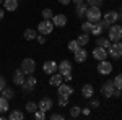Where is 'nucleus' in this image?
<instances>
[{
	"instance_id": "48",
	"label": "nucleus",
	"mask_w": 122,
	"mask_h": 120,
	"mask_svg": "<svg viewBox=\"0 0 122 120\" xmlns=\"http://www.w3.org/2000/svg\"><path fill=\"white\" fill-rule=\"evenodd\" d=\"M2 3H3V0H0V5H2Z\"/></svg>"
},
{
	"instance_id": "17",
	"label": "nucleus",
	"mask_w": 122,
	"mask_h": 120,
	"mask_svg": "<svg viewBox=\"0 0 122 120\" xmlns=\"http://www.w3.org/2000/svg\"><path fill=\"white\" fill-rule=\"evenodd\" d=\"M38 107L41 109V110H44V112L52 110V99H51V97H42V99L39 101Z\"/></svg>"
},
{
	"instance_id": "21",
	"label": "nucleus",
	"mask_w": 122,
	"mask_h": 120,
	"mask_svg": "<svg viewBox=\"0 0 122 120\" xmlns=\"http://www.w3.org/2000/svg\"><path fill=\"white\" fill-rule=\"evenodd\" d=\"M60 83H64V78H62V75H60V73H57V72H56V73L51 75V78H49V84H51V86H56V88H57Z\"/></svg>"
},
{
	"instance_id": "44",
	"label": "nucleus",
	"mask_w": 122,
	"mask_h": 120,
	"mask_svg": "<svg viewBox=\"0 0 122 120\" xmlns=\"http://www.w3.org/2000/svg\"><path fill=\"white\" fill-rule=\"evenodd\" d=\"M70 2H72V0H59V3H60V5H68Z\"/></svg>"
},
{
	"instance_id": "2",
	"label": "nucleus",
	"mask_w": 122,
	"mask_h": 120,
	"mask_svg": "<svg viewBox=\"0 0 122 120\" xmlns=\"http://www.w3.org/2000/svg\"><path fill=\"white\" fill-rule=\"evenodd\" d=\"M119 21V13L116 11V10H111V11H107V13H104V18L101 19V23L104 24V28L107 29L111 24H116Z\"/></svg>"
},
{
	"instance_id": "34",
	"label": "nucleus",
	"mask_w": 122,
	"mask_h": 120,
	"mask_svg": "<svg viewBox=\"0 0 122 120\" xmlns=\"http://www.w3.org/2000/svg\"><path fill=\"white\" fill-rule=\"evenodd\" d=\"M41 15H42V18H44V19H52V16H54V13H52V10H51V8H44Z\"/></svg>"
},
{
	"instance_id": "38",
	"label": "nucleus",
	"mask_w": 122,
	"mask_h": 120,
	"mask_svg": "<svg viewBox=\"0 0 122 120\" xmlns=\"http://www.w3.org/2000/svg\"><path fill=\"white\" fill-rule=\"evenodd\" d=\"M90 107L98 109V107H99V101H98V99H94V97H90Z\"/></svg>"
},
{
	"instance_id": "6",
	"label": "nucleus",
	"mask_w": 122,
	"mask_h": 120,
	"mask_svg": "<svg viewBox=\"0 0 122 120\" xmlns=\"http://www.w3.org/2000/svg\"><path fill=\"white\" fill-rule=\"evenodd\" d=\"M20 68L25 72V75H33L34 72H36V62H34L33 58L26 57V58L21 62V67H20Z\"/></svg>"
},
{
	"instance_id": "1",
	"label": "nucleus",
	"mask_w": 122,
	"mask_h": 120,
	"mask_svg": "<svg viewBox=\"0 0 122 120\" xmlns=\"http://www.w3.org/2000/svg\"><path fill=\"white\" fill-rule=\"evenodd\" d=\"M109 31H107V39L111 42H117V41H122V26L121 24H111L109 26Z\"/></svg>"
},
{
	"instance_id": "41",
	"label": "nucleus",
	"mask_w": 122,
	"mask_h": 120,
	"mask_svg": "<svg viewBox=\"0 0 122 120\" xmlns=\"http://www.w3.org/2000/svg\"><path fill=\"white\" fill-rule=\"evenodd\" d=\"M81 114H83V115H86V117H88V115H90V114H91V107H83V109H81Z\"/></svg>"
},
{
	"instance_id": "45",
	"label": "nucleus",
	"mask_w": 122,
	"mask_h": 120,
	"mask_svg": "<svg viewBox=\"0 0 122 120\" xmlns=\"http://www.w3.org/2000/svg\"><path fill=\"white\" fill-rule=\"evenodd\" d=\"M117 13H119V21H122V5H121V8H119Z\"/></svg>"
},
{
	"instance_id": "32",
	"label": "nucleus",
	"mask_w": 122,
	"mask_h": 120,
	"mask_svg": "<svg viewBox=\"0 0 122 120\" xmlns=\"http://www.w3.org/2000/svg\"><path fill=\"white\" fill-rule=\"evenodd\" d=\"M80 44H78V41H76V39H73V41H70V42H68V50H70V52H75V50H78V49H80Z\"/></svg>"
},
{
	"instance_id": "47",
	"label": "nucleus",
	"mask_w": 122,
	"mask_h": 120,
	"mask_svg": "<svg viewBox=\"0 0 122 120\" xmlns=\"http://www.w3.org/2000/svg\"><path fill=\"white\" fill-rule=\"evenodd\" d=\"M72 2H73V3H75V5H78V3H81V2H83V0H72Z\"/></svg>"
},
{
	"instance_id": "4",
	"label": "nucleus",
	"mask_w": 122,
	"mask_h": 120,
	"mask_svg": "<svg viewBox=\"0 0 122 120\" xmlns=\"http://www.w3.org/2000/svg\"><path fill=\"white\" fill-rule=\"evenodd\" d=\"M107 55L112 57V58H121L122 57V41H117V42H111V46L107 49Z\"/></svg>"
},
{
	"instance_id": "33",
	"label": "nucleus",
	"mask_w": 122,
	"mask_h": 120,
	"mask_svg": "<svg viewBox=\"0 0 122 120\" xmlns=\"http://www.w3.org/2000/svg\"><path fill=\"white\" fill-rule=\"evenodd\" d=\"M57 104H59L60 107H67V106H68V96H59Z\"/></svg>"
},
{
	"instance_id": "27",
	"label": "nucleus",
	"mask_w": 122,
	"mask_h": 120,
	"mask_svg": "<svg viewBox=\"0 0 122 120\" xmlns=\"http://www.w3.org/2000/svg\"><path fill=\"white\" fill-rule=\"evenodd\" d=\"M76 41H78V44H80L81 47H85L86 44H90V34H86V33H81V34L78 36V39H76Z\"/></svg>"
},
{
	"instance_id": "5",
	"label": "nucleus",
	"mask_w": 122,
	"mask_h": 120,
	"mask_svg": "<svg viewBox=\"0 0 122 120\" xmlns=\"http://www.w3.org/2000/svg\"><path fill=\"white\" fill-rule=\"evenodd\" d=\"M54 23H52V19H42L41 23L38 24V31L39 34H44V36H47V34H51L52 31H54Z\"/></svg>"
},
{
	"instance_id": "10",
	"label": "nucleus",
	"mask_w": 122,
	"mask_h": 120,
	"mask_svg": "<svg viewBox=\"0 0 122 120\" xmlns=\"http://www.w3.org/2000/svg\"><path fill=\"white\" fill-rule=\"evenodd\" d=\"M57 67H59L57 62H54V60H47V62H44V65H42V72L51 76L52 73L57 72Z\"/></svg>"
},
{
	"instance_id": "40",
	"label": "nucleus",
	"mask_w": 122,
	"mask_h": 120,
	"mask_svg": "<svg viewBox=\"0 0 122 120\" xmlns=\"http://www.w3.org/2000/svg\"><path fill=\"white\" fill-rule=\"evenodd\" d=\"M36 41H38L39 44H46V36L44 34H39V36H36Z\"/></svg>"
},
{
	"instance_id": "16",
	"label": "nucleus",
	"mask_w": 122,
	"mask_h": 120,
	"mask_svg": "<svg viewBox=\"0 0 122 120\" xmlns=\"http://www.w3.org/2000/svg\"><path fill=\"white\" fill-rule=\"evenodd\" d=\"M52 23H54L56 28H62V26H65V24H67V16H65V15H62V13L54 15V16H52Z\"/></svg>"
},
{
	"instance_id": "9",
	"label": "nucleus",
	"mask_w": 122,
	"mask_h": 120,
	"mask_svg": "<svg viewBox=\"0 0 122 120\" xmlns=\"http://www.w3.org/2000/svg\"><path fill=\"white\" fill-rule=\"evenodd\" d=\"M98 72L101 75H109L112 72V63L106 58V60H99V63H98Z\"/></svg>"
},
{
	"instance_id": "12",
	"label": "nucleus",
	"mask_w": 122,
	"mask_h": 120,
	"mask_svg": "<svg viewBox=\"0 0 122 120\" xmlns=\"http://www.w3.org/2000/svg\"><path fill=\"white\" fill-rule=\"evenodd\" d=\"M93 57L98 60V62H99V60H106V58H107V49L96 46L93 49Z\"/></svg>"
},
{
	"instance_id": "23",
	"label": "nucleus",
	"mask_w": 122,
	"mask_h": 120,
	"mask_svg": "<svg viewBox=\"0 0 122 120\" xmlns=\"http://www.w3.org/2000/svg\"><path fill=\"white\" fill-rule=\"evenodd\" d=\"M8 119H10V120H23V119H25V114H23L21 110L13 109V110L8 112Z\"/></svg>"
},
{
	"instance_id": "24",
	"label": "nucleus",
	"mask_w": 122,
	"mask_h": 120,
	"mask_svg": "<svg viewBox=\"0 0 122 120\" xmlns=\"http://www.w3.org/2000/svg\"><path fill=\"white\" fill-rule=\"evenodd\" d=\"M96 46H99V47H104V49H109V46H111V41H109L107 37L98 36V37H96Z\"/></svg>"
},
{
	"instance_id": "42",
	"label": "nucleus",
	"mask_w": 122,
	"mask_h": 120,
	"mask_svg": "<svg viewBox=\"0 0 122 120\" xmlns=\"http://www.w3.org/2000/svg\"><path fill=\"white\" fill-rule=\"evenodd\" d=\"M5 86H7V80H5L3 76H0V91H2Z\"/></svg>"
},
{
	"instance_id": "31",
	"label": "nucleus",
	"mask_w": 122,
	"mask_h": 120,
	"mask_svg": "<svg viewBox=\"0 0 122 120\" xmlns=\"http://www.w3.org/2000/svg\"><path fill=\"white\" fill-rule=\"evenodd\" d=\"M80 115H81V107H78V106H73V107L70 109V117L76 119V117H80Z\"/></svg>"
},
{
	"instance_id": "36",
	"label": "nucleus",
	"mask_w": 122,
	"mask_h": 120,
	"mask_svg": "<svg viewBox=\"0 0 122 120\" xmlns=\"http://www.w3.org/2000/svg\"><path fill=\"white\" fill-rule=\"evenodd\" d=\"M88 7H101L104 3V0H86Z\"/></svg>"
},
{
	"instance_id": "28",
	"label": "nucleus",
	"mask_w": 122,
	"mask_h": 120,
	"mask_svg": "<svg viewBox=\"0 0 122 120\" xmlns=\"http://www.w3.org/2000/svg\"><path fill=\"white\" fill-rule=\"evenodd\" d=\"M10 106H8V99H5L3 96H0V112H8Z\"/></svg>"
},
{
	"instance_id": "46",
	"label": "nucleus",
	"mask_w": 122,
	"mask_h": 120,
	"mask_svg": "<svg viewBox=\"0 0 122 120\" xmlns=\"http://www.w3.org/2000/svg\"><path fill=\"white\" fill-rule=\"evenodd\" d=\"M3 15H5V11H3V10L0 8V21H2V19H3Z\"/></svg>"
},
{
	"instance_id": "8",
	"label": "nucleus",
	"mask_w": 122,
	"mask_h": 120,
	"mask_svg": "<svg viewBox=\"0 0 122 120\" xmlns=\"http://www.w3.org/2000/svg\"><path fill=\"white\" fill-rule=\"evenodd\" d=\"M114 91H116V84L114 81H106V83L101 86V94L104 97H114Z\"/></svg>"
},
{
	"instance_id": "18",
	"label": "nucleus",
	"mask_w": 122,
	"mask_h": 120,
	"mask_svg": "<svg viewBox=\"0 0 122 120\" xmlns=\"http://www.w3.org/2000/svg\"><path fill=\"white\" fill-rule=\"evenodd\" d=\"M18 0H3V10L5 11H15V10L18 8Z\"/></svg>"
},
{
	"instance_id": "22",
	"label": "nucleus",
	"mask_w": 122,
	"mask_h": 120,
	"mask_svg": "<svg viewBox=\"0 0 122 120\" xmlns=\"http://www.w3.org/2000/svg\"><path fill=\"white\" fill-rule=\"evenodd\" d=\"M86 10H88V3H85V2H81V3H78L76 5V15H78V18H85V15H86Z\"/></svg>"
},
{
	"instance_id": "20",
	"label": "nucleus",
	"mask_w": 122,
	"mask_h": 120,
	"mask_svg": "<svg viewBox=\"0 0 122 120\" xmlns=\"http://www.w3.org/2000/svg\"><path fill=\"white\" fill-rule=\"evenodd\" d=\"M81 94H83V97H86V99L93 97V96H94L93 84H83V86H81Z\"/></svg>"
},
{
	"instance_id": "43",
	"label": "nucleus",
	"mask_w": 122,
	"mask_h": 120,
	"mask_svg": "<svg viewBox=\"0 0 122 120\" xmlns=\"http://www.w3.org/2000/svg\"><path fill=\"white\" fill-rule=\"evenodd\" d=\"M62 78H64V80H65V81H70V80H72V78H73V76H72V73H67V75H64V76H62Z\"/></svg>"
},
{
	"instance_id": "35",
	"label": "nucleus",
	"mask_w": 122,
	"mask_h": 120,
	"mask_svg": "<svg viewBox=\"0 0 122 120\" xmlns=\"http://www.w3.org/2000/svg\"><path fill=\"white\" fill-rule=\"evenodd\" d=\"M112 81H114V84H116V88L122 91V73H119V75H117V76L112 80Z\"/></svg>"
},
{
	"instance_id": "29",
	"label": "nucleus",
	"mask_w": 122,
	"mask_h": 120,
	"mask_svg": "<svg viewBox=\"0 0 122 120\" xmlns=\"http://www.w3.org/2000/svg\"><path fill=\"white\" fill-rule=\"evenodd\" d=\"M38 109H39V107H38V104H36V102H33V101L26 102V112H29V114H34Z\"/></svg>"
},
{
	"instance_id": "37",
	"label": "nucleus",
	"mask_w": 122,
	"mask_h": 120,
	"mask_svg": "<svg viewBox=\"0 0 122 120\" xmlns=\"http://www.w3.org/2000/svg\"><path fill=\"white\" fill-rule=\"evenodd\" d=\"M34 119H38V120H44V119H46V112L41 110V109H38V110L34 112Z\"/></svg>"
},
{
	"instance_id": "39",
	"label": "nucleus",
	"mask_w": 122,
	"mask_h": 120,
	"mask_svg": "<svg viewBox=\"0 0 122 120\" xmlns=\"http://www.w3.org/2000/svg\"><path fill=\"white\" fill-rule=\"evenodd\" d=\"M65 117L62 115V114H57V112H54L52 115H51V120H64Z\"/></svg>"
},
{
	"instance_id": "30",
	"label": "nucleus",
	"mask_w": 122,
	"mask_h": 120,
	"mask_svg": "<svg viewBox=\"0 0 122 120\" xmlns=\"http://www.w3.org/2000/svg\"><path fill=\"white\" fill-rule=\"evenodd\" d=\"M91 29H93V23L86 19L83 24H81V31H83V33H86V34H90V33H91Z\"/></svg>"
},
{
	"instance_id": "7",
	"label": "nucleus",
	"mask_w": 122,
	"mask_h": 120,
	"mask_svg": "<svg viewBox=\"0 0 122 120\" xmlns=\"http://www.w3.org/2000/svg\"><path fill=\"white\" fill-rule=\"evenodd\" d=\"M36 84H38V80H36L33 75H28V78L25 80V83L21 84V89H23L25 94H26V92H33L34 88H36Z\"/></svg>"
},
{
	"instance_id": "19",
	"label": "nucleus",
	"mask_w": 122,
	"mask_h": 120,
	"mask_svg": "<svg viewBox=\"0 0 122 120\" xmlns=\"http://www.w3.org/2000/svg\"><path fill=\"white\" fill-rule=\"evenodd\" d=\"M104 24L103 23H101V19H99V21H96V23H93V29H91V34H93V36H101V34H103L104 33Z\"/></svg>"
},
{
	"instance_id": "3",
	"label": "nucleus",
	"mask_w": 122,
	"mask_h": 120,
	"mask_svg": "<svg viewBox=\"0 0 122 120\" xmlns=\"http://www.w3.org/2000/svg\"><path fill=\"white\" fill-rule=\"evenodd\" d=\"M85 18L88 19V21H91V23L99 21V19L103 18V15H101V8H99V7H88Z\"/></svg>"
},
{
	"instance_id": "26",
	"label": "nucleus",
	"mask_w": 122,
	"mask_h": 120,
	"mask_svg": "<svg viewBox=\"0 0 122 120\" xmlns=\"http://www.w3.org/2000/svg\"><path fill=\"white\" fill-rule=\"evenodd\" d=\"M23 36H25V39H26V41H34V39H36V36H38V31H36V29L28 28L26 31H25V34H23Z\"/></svg>"
},
{
	"instance_id": "11",
	"label": "nucleus",
	"mask_w": 122,
	"mask_h": 120,
	"mask_svg": "<svg viewBox=\"0 0 122 120\" xmlns=\"http://www.w3.org/2000/svg\"><path fill=\"white\" fill-rule=\"evenodd\" d=\"M72 70H73V68H72V62H70V60H62V62L59 63V67H57V72L62 75V76L67 75V73H72Z\"/></svg>"
},
{
	"instance_id": "13",
	"label": "nucleus",
	"mask_w": 122,
	"mask_h": 120,
	"mask_svg": "<svg viewBox=\"0 0 122 120\" xmlns=\"http://www.w3.org/2000/svg\"><path fill=\"white\" fill-rule=\"evenodd\" d=\"M57 92H59V96H72L73 94V88L70 86V84H65V83H60L57 86Z\"/></svg>"
},
{
	"instance_id": "15",
	"label": "nucleus",
	"mask_w": 122,
	"mask_h": 120,
	"mask_svg": "<svg viewBox=\"0 0 122 120\" xmlns=\"http://www.w3.org/2000/svg\"><path fill=\"white\" fill-rule=\"evenodd\" d=\"M73 55H75V62H76V63H83L85 60L88 58V52H86L85 47H80L78 50L73 52Z\"/></svg>"
},
{
	"instance_id": "25",
	"label": "nucleus",
	"mask_w": 122,
	"mask_h": 120,
	"mask_svg": "<svg viewBox=\"0 0 122 120\" xmlns=\"http://www.w3.org/2000/svg\"><path fill=\"white\" fill-rule=\"evenodd\" d=\"M0 96H3L5 99H8V101H11V99L15 97V91H13L11 88H7V86H5V88H3V89L0 91Z\"/></svg>"
},
{
	"instance_id": "14",
	"label": "nucleus",
	"mask_w": 122,
	"mask_h": 120,
	"mask_svg": "<svg viewBox=\"0 0 122 120\" xmlns=\"http://www.w3.org/2000/svg\"><path fill=\"white\" fill-rule=\"evenodd\" d=\"M25 80H26V75L25 72L18 68V70H15V73H13V83L16 84V86H21V84L25 83Z\"/></svg>"
}]
</instances>
